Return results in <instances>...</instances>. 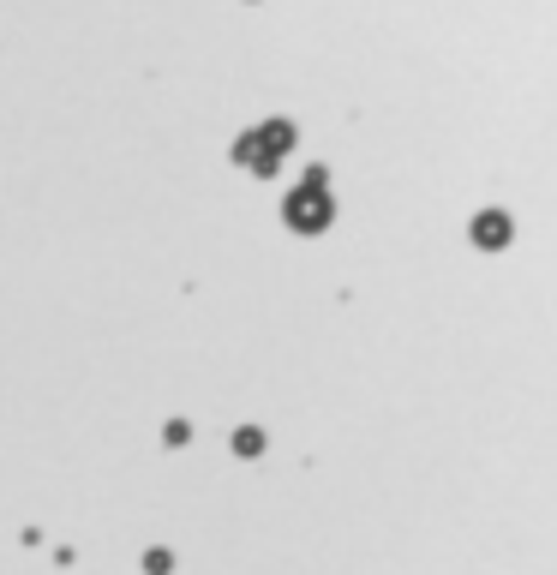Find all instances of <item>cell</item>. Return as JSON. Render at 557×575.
Segmentation results:
<instances>
[{
  "mask_svg": "<svg viewBox=\"0 0 557 575\" xmlns=\"http://www.w3.org/2000/svg\"><path fill=\"white\" fill-rule=\"evenodd\" d=\"M288 216H294V222H300V228H318V222H330V198H324V204H318V192H312V186H306V192H300V198H294V204H288Z\"/></svg>",
  "mask_w": 557,
  "mask_h": 575,
  "instance_id": "cell-1",
  "label": "cell"
}]
</instances>
